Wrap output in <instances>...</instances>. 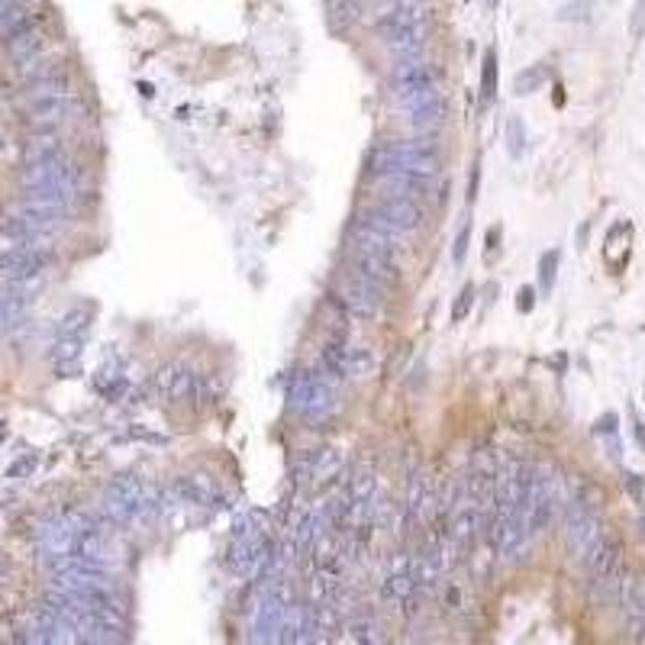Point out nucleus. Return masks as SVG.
<instances>
[{
    "mask_svg": "<svg viewBox=\"0 0 645 645\" xmlns=\"http://www.w3.org/2000/svg\"><path fill=\"white\" fill-rule=\"evenodd\" d=\"M23 188H78L84 184V171L78 162L65 159H49V162H39V165H23Z\"/></svg>",
    "mask_w": 645,
    "mask_h": 645,
    "instance_id": "obj_8",
    "label": "nucleus"
},
{
    "mask_svg": "<svg viewBox=\"0 0 645 645\" xmlns=\"http://www.w3.org/2000/svg\"><path fill=\"white\" fill-rule=\"evenodd\" d=\"M629 478V491H633L636 497H642V481H639V475H626Z\"/></svg>",
    "mask_w": 645,
    "mask_h": 645,
    "instance_id": "obj_31",
    "label": "nucleus"
},
{
    "mask_svg": "<svg viewBox=\"0 0 645 645\" xmlns=\"http://www.w3.org/2000/svg\"><path fill=\"white\" fill-rule=\"evenodd\" d=\"M152 387L162 400H168V404H181V400H188L194 394L197 375L184 362H171V365H162L159 371H155Z\"/></svg>",
    "mask_w": 645,
    "mask_h": 645,
    "instance_id": "obj_13",
    "label": "nucleus"
},
{
    "mask_svg": "<svg viewBox=\"0 0 645 645\" xmlns=\"http://www.w3.org/2000/svg\"><path fill=\"white\" fill-rule=\"evenodd\" d=\"M394 113L413 133H436L449 117V104L439 94V88H423V91H410L404 97H394Z\"/></svg>",
    "mask_w": 645,
    "mask_h": 645,
    "instance_id": "obj_3",
    "label": "nucleus"
},
{
    "mask_svg": "<svg viewBox=\"0 0 645 645\" xmlns=\"http://www.w3.org/2000/svg\"><path fill=\"white\" fill-rule=\"evenodd\" d=\"M642 17H645V0H639V7H636V17H633V33H639L642 30Z\"/></svg>",
    "mask_w": 645,
    "mask_h": 645,
    "instance_id": "obj_30",
    "label": "nucleus"
},
{
    "mask_svg": "<svg viewBox=\"0 0 645 645\" xmlns=\"http://www.w3.org/2000/svg\"><path fill=\"white\" fill-rule=\"evenodd\" d=\"M387 81H391V97H404L410 91L439 88V71L423 55H413V59H394L391 78Z\"/></svg>",
    "mask_w": 645,
    "mask_h": 645,
    "instance_id": "obj_9",
    "label": "nucleus"
},
{
    "mask_svg": "<svg viewBox=\"0 0 645 645\" xmlns=\"http://www.w3.org/2000/svg\"><path fill=\"white\" fill-rule=\"evenodd\" d=\"M81 113V100L75 97V91L68 94H39V97H30L23 107V117L26 123H33L36 129H55L68 123L71 117H78Z\"/></svg>",
    "mask_w": 645,
    "mask_h": 645,
    "instance_id": "obj_7",
    "label": "nucleus"
},
{
    "mask_svg": "<svg viewBox=\"0 0 645 645\" xmlns=\"http://www.w3.org/2000/svg\"><path fill=\"white\" fill-rule=\"evenodd\" d=\"M439 168H442V155L436 146V133L384 139L365 155V178L391 175V171H413V175L436 178Z\"/></svg>",
    "mask_w": 645,
    "mask_h": 645,
    "instance_id": "obj_1",
    "label": "nucleus"
},
{
    "mask_svg": "<svg viewBox=\"0 0 645 645\" xmlns=\"http://www.w3.org/2000/svg\"><path fill=\"white\" fill-rule=\"evenodd\" d=\"M329 304H333L346 320L371 323V320H378L384 294L375 284L358 278L352 268H342V271H336L333 284H329Z\"/></svg>",
    "mask_w": 645,
    "mask_h": 645,
    "instance_id": "obj_2",
    "label": "nucleus"
},
{
    "mask_svg": "<svg viewBox=\"0 0 645 645\" xmlns=\"http://www.w3.org/2000/svg\"><path fill=\"white\" fill-rule=\"evenodd\" d=\"M471 304H475V284H465L462 294H458V300H455V307H452V323H462L468 317Z\"/></svg>",
    "mask_w": 645,
    "mask_h": 645,
    "instance_id": "obj_23",
    "label": "nucleus"
},
{
    "mask_svg": "<svg viewBox=\"0 0 645 645\" xmlns=\"http://www.w3.org/2000/svg\"><path fill=\"white\" fill-rule=\"evenodd\" d=\"M384 46H387V52L394 55V59H413V55H423V49H426V23L391 33L384 39Z\"/></svg>",
    "mask_w": 645,
    "mask_h": 645,
    "instance_id": "obj_16",
    "label": "nucleus"
},
{
    "mask_svg": "<svg viewBox=\"0 0 645 645\" xmlns=\"http://www.w3.org/2000/svg\"><path fill=\"white\" fill-rule=\"evenodd\" d=\"M346 629H349V639H352V642H378V639H381V636H378L381 629H378L375 620H352Z\"/></svg>",
    "mask_w": 645,
    "mask_h": 645,
    "instance_id": "obj_21",
    "label": "nucleus"
},
{
    "mask_svg": "<svg viewBox=\"0 0 645 645\" xmlns=\"http://www.w3.org/2000/svg\"><path fill=\"white\" fill-rule=\"evenodd\" d=\"M7 578H10V562L0 555V581H7Z\"/></svg>",
    "mask_w": 645,
    "mask_h": 645,
    "instance_id": "obj_32",
    "label": "nucleus"
},
{
    "mask_svg": "<svg viewBox=\"0 0 645 645\" xmlns=\"http://www.w3.org/2000/svg\"><path fill=\"white\" fill-rule=\"evenodd\" d=\"M368 184L375 191V197H407V200H417V204L433 197V178L413 175V171H391V175L368 178Z\"/></svg>",
    "mask_w": 645,
    "mask_h": 645,
    "instance_id": "obj_11",
    "label": "nucleus"
},
{
    "mask_svg": "<svg viewBox=\"0 0 645 645\" xmlns=\"http://www.w3.org/2000/svg\"><path fill=\"white\" fill-rule=\"evenodd\" d=\"M65 155V142L52 133V129H36V133L23 142L20 149V159L23 165H39V162H49V159H59Z\"/></svg>",
    "mask_w": 645,
    "mask_h": 645,
    "instance_id": "obj_15",
    "label": "nucleus"
},
{
    "mask_svg": "<svg viewBox=\"0 0 645 645\" xmlns=\"http://www.w3.org/2000/svg\"><path fill=\"white\" fill-rule=\"evenodd\" d=\"M94 320L91 307H71L55 326V336H88V326Z\"/></svg>",
    "mask_w": 645,
    "mask_h": 645,
    "instance_id": "obj_18",
    "label": "nucleus"
},
{
    "mask_svg": "<svg viewBox=\"0 0 645 645\" xmlns=\"http://www.w3.org/2000/svg\"><path fill=\"white\" fill-rule=\"evenodd\" d=\"M307 468H310V478L317 484H333L342 475V468H346V458H342L339 449H320L307 462Z\"/></svg>",
    "mask_w": 645,
    "mask_h": 645,
    "instance_id": "obj_17",
    "label": "nucleus"
},
{
    "mask_svg": "<svg viewBox=\"0 0 645 645\" xmlns=\"http://www.w3.org/2000/svg\"><path fill=\"white\" fill-rule=\"evenodd\" d=\"M346 268H352L358 278H365L368 284L387 297L391 291H397L400 284V265H397V255H384V252H371L362 246H352L346 249Z\"/></svg>",
    "mask_w": 645,
    "mask_h": 645,
    "instance_id": "obj_6",
    "label": "nucleus"
},
{
    "mask_svg": "<svg viewBox=\"0 0 645 645\" xmlns=\"http://www.w3.org/2000/svg\"><path fill=\"white\" fill-rule=\"evenodd\" d=\"M510 152L513 155H523V123L520 120H510Z\"/></svg>",
    "mask_w": 645,
    "mask_h": 645,
    "instance_id": "obj_26",
    "label": "nucleus"
},
{
    "mask_svg": "<svg viewBox=\"0 0 645 645\" xmlns=\"http://www.w3.org/2000/svg\"><path fill=\"white\" fill-rule=\"evenodd\" d=\"M558 262H562V255H558V249L546 252V255H542V262H539V278H542V288H546V291L555 284V268H558Z\"/></svg>",
    "mask_w": 645,
    "mask_h": 645,
    "instance_id": "obj_22",
    "label": "nucleus"
},
{
    "mask_svg": "<svg viewBox=\"0 0 645 645\" xmlns=\"http://www.w3.org/2000/svg\"><path fill=\"white\" fill-rule=\"evenodd\" d=\"M365 10H368V0H333L329 4V17H333L336 26H355Z\"/></svg>",
    "mask_w": 645,
    "mask_h": 645,
    "instance_id": "obj_19",
    "label": "nucleus"
},
{
    "mask_svg": "<svg viewBox=\"0 0 645 645\" xmlns=\"http://www.w3.org/2000/svg\"><path fill=\"white\" fill-rule=\"evenodd\" d=\"M291 407L300 413V417L310 420H323L336 410V387L323 381L317 371H300V375L291 381L288 391Z\"/></svg>",
    "mask_w": 645,
    "mask_h": 645,
    "instance_id": "obj_4",
    "label": "nucleus"
},
{
    "mask_svg": "<svg viewBox=\"0 0 645 645\" xmlns=\"http://www.w3.org/2000/svg\"><path fill=\"white\" fill-rule=\"evenodd\" d=\"M468 242H471V223H465V226H462V233H458L455 246H452L455 265H462V262H465V255H468Z\"/></svg>",
    "mask_w": 645,
    "mask_h": 645,
    "instance_id": "obj_25",
    "label": "nucleus"
},
{
    "mask_svg": "<svg viewBox=\"0 0 645 645\" xmlns=\"http://www.w3.org/2000/svg\"><path fill=\"white\" fill-rule=\"evenodd\" d=\"M33 468H36V455H26V458H20L17 465H10L7 478H23V475H30Z\"/></svg>",
    "mask_w": 645,
    "mask_h": 645,
    "instance_id": "obj_27",
    "label": "nucleus"
},
{
    "mask_svg": "<svg viewBox=\"0 0 645 645\" xmlns=\"http://www.w3.org/2000/svg\"><path fill=\"white\" fill-rule=\"evenodd\" d=\"M436 510V491H433V484H429V478L423 475V471H410V481H407V504H404V513H407V520L413 526H426L429 523V516H433Z\"/></svg>",
    "mask_w": 645,
    "mask_h": 645,
    "instance_id": "obj_14",
    "label": "nucleus"
},
{
    "mask_svg": "<svg viewBox=\"0 0 645 645\" xmlns=\"http://www.w3.org/2000/svg\"><path fill=\"white\" fill-rule=\"evenodd\" d=\"M478 175H481V165L471 168V181H468V200L478 197Z\"/></svg>",
    "mask_w": 645,
    "mask_h": 645,
    "instance_id": "obj_29",
    "label": "nucleus"
},
{
    "mask_svg": "<svg viewBox=\"0 0 645 645\" xmlns=\"http://www.w3.org/2000/svg\"><path fill=\"white\" fill-rule=\"evenodd\" d=\"M404 233H394V229H387L381 223H375L365 213H355V220L349 223V242L352 246H362V249H371V252H384V255H400L404 249Z\"/></svg>",
    "mask_w": 645,
    "mask_h": 645,
    "instance_id": "obj_10",
    "label": "nucleus"
},
{
    "mask_svg": "<svg viewBox=\"0 0 645 645\" xmlns=\"http://www.w3.org/2000/svg\"><path fill=\"white\" fill-rule=\"evenodd\" d=\"M533 304H536V291L533 288H523L520 291V310L529 313V307H533Z\"/></svg>",
    "mask_w": 645,
    "mask_h": 645,
    "instance_id": "obj_28",
    "label": "nucleus"
},
{
    "mask_svg": "<svg viewBox=\"0 0 645 645\" xmlns=\"http://www.w3.org/2000/svg\"><path fill=\"white\" fill-rule=\"evenodd\" d=\"M481 94H484V104H491L494 94H497V55H494V49H487V55H484Z\"/></svg>",
    "mask_w": 645,
    "mask_h": 645,
    "instance_id": "obj_20",
    "label": "nucleus"
},
{
    "mask_svg": "<svg viewBox=\"0 0 645 645\" xmlns=\"http://www.w3.org/2000/svg\"><path fill=\"white\" fill-rule=\"evenodd\" d=\"M358 213H365V217H371L375 223L394 229V233H404V236L417 233V229H423V223H426L423 204L407 200V197H375V200H368Z\"/></svg>",
    "mask_w": 645,
    "mask_h": 645,
    "instance_id": "obj_5",
    "label": "nucleus"
},
{
    "mask_svg": "<svg viewBox=\"0 0 645 645\" xmlns=\"http://www.w3.org/2000/svg\"><path fill=\"white\" fill-rule=\"evenodd\" d=\"M46 49V36L39 30V20H26L20 26H13L10 33H4V52L13 65H23V62H33Z\"/></svg>",
    "mask_w": 645,
    "mask_h": 645,
    "instance_id": "obj_12",
    "label": "nucleus"
},
{
    "mask_svg": "<svg viewBox=\"0 0 645 645\" xmlns=\"http://www.w3.org/2000/svg\"><path fill=\"white\" fill-rule=\"evenodd\" d=\"M542 81H546V68L536 65V68H529V71H523L520 78H516V91H520V94H529L533 88H539Z\"/></svg>",
    "mask_w": 645,
    "mask_h": 645,
    "instance_id": "obj_24",
    "label": "nucleus"
}]
</instances>
